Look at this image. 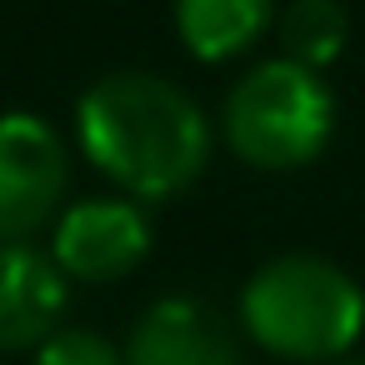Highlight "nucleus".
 I'll return each mask as SVG.
<instances>
[{"mask_svg": "<svg viewBox=\"0 0 365 365\" xmlns=\"http://www.w3.org/2000/svg\"><path fill=\"white\" fill-rule=\"evenodd\" d=\"M76 140L91 165L135 200L180 195L210 160L205 110L150 71L101 76L76 106Z\"/></svg>", "mask_w": 365, "mask_h": 365, "instance_id": "f257e3e1", "label": "nucleus"}, {"mask_svg": "<svg viewBox=\"0 0 365 365\" xmlns=\"http://www.w3.org/2000/svg\"><path fill=\"white\" fill-rule=\"evenodd\" d=\"M240 320L280 360H335L365 330V295L320 255H280L240 290Z\"/></svg>", "mask_w": 365, "mask_h": 365, "instance_id": "f03ea898", "label": "nucleus"}, {"mask_svg": "<svg viewBox=\"0 0 365 365\" xmlns=\"http://www.w3.org/2000/svg\"><path fill=\"white\" fill-rule=\"evenodd\" d=\"M335 125V96L325 91L320 71L295 61H265L235 81L225 96V140L245 165L260 170H295L320 155Z\"/></svg>", "mask_w": 365, "mask_h": 365, "instance_id": "7ed1b4c3", "label": "nucleus"}, {"mask_svg": "<svg viewBox=\"0 0 365 365\" xmlns=\"http://www.w3.org/2000/svg\"><path fill=\"white\" fill-rule=\"evenodd\" d=\"M71 180L66 140L51 120L6 110L0 115V245H16L41 230Z\"/></svg>", "mask_w": 365, "mask_h": 365, "instance_id": "20e7f679", "label": "nucleus"}, {"mask_svg": "<svg viewBox=\"0 0 365 365\" xmlns=\"http://www.w3.org/2000/svg\"><path fill=\"white\" fill-rule=\"evenodd\" d=\"M150 255V220L135 200H76L71 210L56 215L51 235V260L66 270V280H120Z\"/></svg>", "mask_w": 365, "mask_h": 365, "instance_id": "39448f33", "label": "nucleus"}, {"mask_svg": "<svg viewBox=\"0 0 365 365\" xmlns=\"http://www.w3.org/2000/svg\"><path fill=\"white\" fill-rule=\"evenodd\" d=\"M125 365H245L240 340L200 295H160L125 340Z\"/></svg>", "mask_w": 365, "mask_h": 365, "instance_id": "423d86ee", "label": "nucleus"}, {"mask_svg": "<svg viewBox=\"0 0 365 365\" xmlns=\"http://www.w3.org/2000/svg\"><path fill=\"white\" fill-rule=\"evenodd\" d=\"M66 310V270L51 250L26 240L0 245V350H31L61 330Z\"/></svg>", "mask_w": 365, "mask_h": 365, "instance_id": "0eeeda50", "label": "nucleus"}, {"mask_svg": "<svg viewBox=\"0 0 365 365\" xmlns=\"http://www.w3.org/2000/svg\"><path fill=\"white\" fill-rule=\"evenodd\" d=\"M270 6L275 0H175L180 46L205 66L235 61L240 51H250L265 36Z\"/></svg>", "mask_w": 365, "mask_h": 365, "instance_id": "6e6552de", "label": "nucleus"}, {"mask_svg": "<svg viewBox=\"0 0 365 365\" xmlns=\"http://www.w3.org/2000/svg\"><path fill=\"white\" fill-rule=\"evenodd\" d=\"M345 36H350V21H345L340 0H290V11L280 16L285 61H295L305 71L330 66L345 51Z\"/></svg>", "mask_w": 365, "mask_h": 365, "instance_id": "1a4fd4ad", "label": "nucleus"}, {"mask_svg": "<svg viewBox=\"0 0 365 365\" xmlns=\"http://www.w3.org/2000/svg\"><path fill=\"white\" fill-rule=\"evenodd\" d=\"M36 365H125V350H115L101 330L61 325L36 345Z\"/></svg>", "mask_w": 365, "mask_h": 365, "instance_id": "9d476101", "label": "nucleus"}, {"mask_svg": "<svg viewBox=\"0 0 365 365\" xmlns=\"http://www.w3.org/2000/svg\"><path fill=\"white\" fill-rule=\"evenodd\" d=\"M330 365H355V360H330Z\"/></svg>", "mask_w": 365, "mask_h": 365, "instance_id": "9b49d317", "label": "nucleus"}]
</instances>
